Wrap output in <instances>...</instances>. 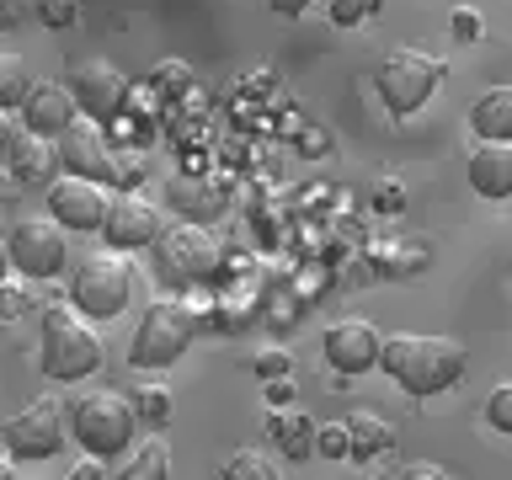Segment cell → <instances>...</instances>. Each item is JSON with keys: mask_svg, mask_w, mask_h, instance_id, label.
<instances>
[{"mask_svg": "<svg viewBox=\"0 0 512 480\" xmlns=\"http://www.w3.org/2000/svg\"><path fill=\"white\" fill-rule=\"evenodd\" d=\"M384 374H390L406 395L427 400V395H443L454 390L470 368V352H464L454 336H427V331H400V336H384V352H379Z\"/></svg>", "mask_w": 512, "mask_h": 480, "instance_id": "obj_1", "label": "cell"}, {"mask_svg": "<svg viewBox=\"0 0 512 480\" xmlns=\"http://www.w3.org/2000/svg\"><path fill=\"white\" fill-rule=\"evenodd\" d=\"M38 368L59 384H80L102 368V336L75 304H48L43 310V342H38Z\"/></svg>", "mask_w": 512, "mask_h": 480, "instance_id": "obj_2", "label": "cell"}, {"mask_svg": "<svg viewBox=\"0 0 512 480\" xmlns=\"http://www.w3.org/2000/svg\"><path fill=\"white\" fill-rule=\"evenodd\" d=\"M139 411L134 400L118 395V390H80L70 400V438L96 459H112V454H128L139 438Z\"/></svg>", "mask_w": 512, "mask_h": 480, "instance_id": "obj_3", "label": "cell"}, {"mask_svg": "<svg viewBox=\"0 0 512 480\" xmlns=\"http://www.w3.org/2000/svg\"><path fill=\"white\" fill-rule=\"evenodd\" d=\"M139 288V267H134V251H91L86 262L75 267L70 278V304L86 320H118L128 310V299H134Z\"/></svg>", "mask_w": 512, "mask_h": 480, "instance_id": "obj_4", "label": "cell"}, {"mask_svg": "<svg viewBox=\"0 0 512 480\" xmlns=\"http://www.w3.org/2000/svg\"><path fill=\"white\" fill-rule=\"evenodd\" d=\"M198 336V315L182 299H150L128 342V363L134 368H171Z\"/></svg>", "mask_w": 512, "mask_h": 480, "instance_id": "obj_5", "label": "cell"}, {"mask_svg": "<svg viewBox=\"0 0 512 480\" xmlns=\"http://www.w3.org/2000/svg\"><path fill=\"white\" fill-rule=\"evenodd\" d=\"M443 70L448 64L438 54H427V48H390L374 75V86L384 96V107L395 112V118H411L416 107H427V96L443 86Z\"/></svg>", "mask_w": 512, "mask_h": 480, "instance_id": "obj_6", "label": "cell"}, {"mask_svg": "<svg viewBox=\"0 0 512 480\" xmlns=\"http://www.w3.org/2000/svg\"><path fill=\"white\" fill-rule=\"evenodd\" d=\"M70 230L54 219V214H27V219H16L11 224V235H6V256H11V267L22 272V278L32 283H43V278H54V272H64V262H70V240H64Z\"/></svg>", "mask_w": 512, "mask_h": 480, "instance_id": "obj_7", "label": "cell"}, {"mask_svg": "<svg viewBox=\"0 0 512 480\" xmlns=\"http://www.w3.org/2000/svg\"><path fill=\"white\" fill-rule=\"evenodd\" d=\"M155 267H160V278L166 283H203V278H214V267H219V240L203 230V224H171V230H160L155 240Z\"/></svg>", "mask_w": 512, "mask_h": 480, "instance_id": "obj_8", "label": "cell"}, {"mask_svg": "<svg viewBox=\"0 0 512 480\" xmlns=\"http://www.w3.org/2000/svg\"><path fill=\"white\" fill-rule=\"evenodd\" d=\"M64 432H70V406H59V400H32L11 416L6 427H0V443H6L11 459H54Z\"/></svg>", "mask_w": 512, "mask_h": 480, "instance_id": "obj_9", "label": "cell"}, {"mask_svg": "<svg viewBox=\"0 0 512 480\" xmlns=\"http://www.w3.org/2000/svg\"><path fill=\"white\" fill-rule=\"evenodd\" d=\"M107 208H112V187L107 182H91V176H54L48 182V214H54L64 230H102L107 224Z\"/></svg>", "mask_w": 512, "mask_h": 480, "instance_id": "obj_10", "label": "cell"}, {"mask_svg": "<svg viewBox=\"0 0 512 480\" xmlns=\"http://www.w3.org/2000/svg\"><path fill=\"white\" fill-rule=\"evenodd\" d=\"M59 166L70 176H91V182H107V187L123 176L118 155H112V144H107V128L96 118H86V112L59 134Z\"/></svg>", "mask_w": 512, "mask_h": 480, "instance_id": "obj_11", "label": "cell"}, {"mask_svg": "<svg viewBox=\"0 0 512 480\" xmlns=\"http://www.w3.org/2000/svg\"><path fill=\"white\" fill-rule=\"evenodd\" d=\"M160 230H166V219H160V208L144 198V192H112V208H107V224H102L107 246L144 251L160 240Z\"/></svg>", "mask_w": 512, "mask_h": 480, "instance_id": "obj_12", "label": "cell"}, {"mask_svg": "<svg viewBox=\"0 0 512 480\" xmlns=\"http://www.w3.org/2000/svg\"><path fill=\"white\" fill-rule=\"evenodd\" d=\"M70 91H75V102H80V112H86V118L107 123V118H118L123 102H128V75L112 70L107 59H86V64H75Z\"/></svg>", "mask_w": 512, "mask_h": 480, "instance_id": "obj_13", "label": "cell"}, {"mask_svg": "<svg viewBox=\"0 0 512 480\" xmlns=\"http://www.w3.org/2000/svg\"><path fill=\"white\" fill-rule=\"evenodd\" d=\"M326 363L342 368V374H368V368H379V352H384V336L368 326L363 315H347L326 326Z\"/></svg>", "mask_w": 512, "mask_h": 480, "instance_id": "obj_14", "label": "cell"}, {"mask_svg": "<svg viewBox=\"0 0 512 480\" xmlns=\"http://www.w3.org/2000/svg\"><path fill=\"white\" fill-rule=\"evenodd\" d=\"M80 118V102L70 86H59V80H43V86H32V96L22 102V128L38 139H59L64 128Z\"/></svg>", "mask_w": 512, "mask_h": 480, "instance_id": "obj_15", "label": "cell"}, {"mask_svg": "<svg viewBox=\"0 0 512 480\" xmlns=\"http://www.w3.org/2000/svg\"><path fill=\"white\" fill-rule=\"evenodd\" d=\"M470 187L480 198H512V144H486L470 150Z\"/></svg>", "mask_w": 512, "mask_h": 480, "instance_id": "obj_16", "label": "cell"}, {"mask_svg": "<svg viewBox=\"0 0 512 480\" xmlns=\"http://www.w3.org/2000/svg\"><path fill=\"white\" fill-rule=\"evenodd\" d=\"M470 128H475V139H486V144H512V86L480 91L475 107H470Z\"/></svg>", "mask_w": 512, "mask_h": 480, "instance_id": "obj_17", "label": "cell"}, {"mask_svg": "<svg viewBox=\"0 0 512 480\" xmlns=\"http://www.w3.org/2000/svg\"><path fill=\"white\" fill-rule=\"evenodd\" d=\"M267 432H272V443H278L288 459H315V432H320V427H315L299 406H283V411L267 422Z\"/></svg>", "mask_w": 512, "mask_h": 480, "instance_id": "obj_18", "label": "cell"}, {"mask_svg": "<svg viewBox=\"0 0 512 480\" xmlns=\"http://www.w3.org/2000/svg\"><path fill=\"white\" fill-rule=\"evenodd\" d=\"M347 432H352V459H358V464L379 459L384 448L395 443V427H390V422H379L374 411H352V416H347Z\"/></svg>", "mask_w": 512, "mask_h": 480, "instance_id": "obj_19", "label": "cell"}, {"mask_svg": "<svg viewBox=\"0 0 512 480\" xmlns=\"http://www.w3.org/2000/svg\"><path fill=\"white\" fill-rule=\"evenodd\" d=\"M171 203L182 208V219H192V224L214 219L219 208H224V198L214 192V182H192V176H176V182H171Z\"/></svg>", "mask_w": 512, "mask_h": 480, "instance_id": "obj_20", "label": "cell"}, {"mask_svg": "<svg viewBox=\"0 0 512 480\" xmlns=\"http://www.w3.org/2000/svg\"><path fill=\"white\" fill-rule=\"evenodd\" d=\"M219 480H294V475H288V464H283V459L256 454V448H235V454L224 459Z\"/></svg>", "mask_w": 512, "mask_h": 480, "instance_id": "obj_21", "label": "cell"}, {"mask_svg": "<svg viewBox=\"0 0 512 480\" xmlns=\"http://www.w3.org/2000/svg\"><path fill=\"white\" fill-rule=\"evenodd\" d=\"M11 155H16V176H22V182H38V176H48L59 166V144H48L38 134H27L22 144H11Z\"/></svg>", "mask_w": 512, "mask_h": 480, "instance_id": "obj_22", "label": "cell"}, {"mask_svg": "<svg viewBox=\"0 0 512 480\" xmlns=\"http://www.w3.org/2000/svg\"><path fill=\"white\" fill-rule=\"evenodd\" d=\"M32 70H27V59L22 54H0V107L6 112H22V102L32 96Z\"/></svg>", "mask_w": 512, "mask_h": 480, "instance_id": "obj_23", "label": "cell"}, {"mask_svg": "<svg viewBox=\"0 0 512 480\" xmlns=\"http://www.w3.org/2000/svg\"><path fill=\"white\" fill-rule=\"evenodd\" d=\"M118 480H171V454H166V443L150 438L144 448H134V454H128V464L118 470Z\"/></svg>", "mask_w": 512, "mask_h": 480, "instance_id": "obj_24", "label": "cell"}, {"mask_svg": "<svg viewBox=\"0 0 512 480\" xmlns=\"http://www.w3.org/2000/svg\"><path fill=\"white\" fill-rule=\"evenodd\" d=\"M134 411H139L144 427L160 432V427L171 422V411H176L171 406V390H166V384H139V390H134Z\"/></svg>", "mask_w": 512, "mask_h": 480, "instance_id": "obj_25", "label": "cell"}, {"mask_svg": "<svg viewBox=\"0 0 512 480\" xmlns=\"http://www.w3.org/2000/svg\"><path fill=\"white\" fill-rule=\"evenodd\" d=\"M315 454L320 459H352V432H347V422H326L315 432Z\"/></svg>", "mask_w": 512, "mask_h": 480, "instance_id": "obj_26", "label": "cell"}, {"mask_svg": "<svg viewBox=\"0 0 512 480\" xmlns=\"http://www.w3.org/2000/svg\"><path fill=\"white\" fill-rule=\"evenodd\" d=\"M32 11H38V22H43L48 32H64V27H75L80 0H32Z\"/></svg>", "mask_w": 512, "mask_h": 480, "instance_id": "obj_27", "label": "cell"}, {"mask_svg": "<svg viewBox=\"0 0 512 480\" xmlns=\"http://www.w3.org/2000/svg\"><path fill=\"white\" fill-rule=\"evenodd\" d=\"M486 422L512 438V384H496V390L486 395Z\"/></svg>", "mask_w": 512, "mask_h": 480, "instance_id": "obj_28", "label": "cell"}, {"mask_svg": "<svg viewBox=\"0 0 512 480\" xmlns=\"http://www.w3.org/2000/svg\"><path fill=\"white\" fill-rule=\"evenodd\" d=\"M448 32H454L459 43H475L480 32H486V16H480L475 6H454V16H448Z\"/></svg>", "mask_w": 512, "mask_h": 480, "instance_id": "obj_29", "label": "cell"}, {"mask_svg": "<svg viewBox=\"0 0 512 480\" xmlns=\"http://www.w3.org/2000/svg\"><path fill=\"white\" fill-rule=\"evenodd\" d=\"M379 6H384V0H331V22L352 27V22H363V16H374Z\"/></svg>", "mask_w": 512, "mask_h": 480, "instance_id": "obj_30", "label": "cell"}, {"mask_svg": "<svg viewBox=\"0 0 512 480\" xmlns=\"http://www.w3.org/2000/svg\"><path fill=\"white\" fill-rule=\"evenodd\" d=\"M374 208L379 214H400V208H406V187H400L395 176H379L374 182Z\"/></svg>", "mask_w": 512, "mask_h": 480, "instance_id": "obj_31", "label": "cell"}, {"mask_svg": "<svg viewBox=\"0 0 512 480\" xmlns=\"http://www.w3.org/2000/svg\"><path fill=\"white\" fill-rule=\"evenodd\" d=\"M288 368H294V363H288V352H278V347H272V352H256V379H283L288 374Z\"/></svg>", "mask_w": 512, "mask_h": 480, "instance_id": "obj_32", "label": "cell"}, {"mask_svg": "<svg viewBox=\"0 0 512 480\" xmlns=\"http://www.w3.org/2000/svg\"><path fill=\"white\" fill-rule=\"evenodd\" d=\"M27 16H32V0H0V32L22 27Z\"/></svg>", "mask_w": 512, "mask_h": 480, "instance_id": "obj_33", "label": "cell"}, {"mask_svg": "<svg viewBox=\"0 0 512 480\" xmlns=\"http://www.w3.org/2000/svg\"><path fill=\"white\" fill-rule=\"evenodd\" d=\"M395 480H454L443 470V464H427V459H416V464H406V470H395Z\"/></svg>", "mask_w": 512, "mask_h": 480, "instance_id": "obj_34", "label": "cell"}, {"mask_svg": "<svg viewBox=\"0 0 512 480\" xmlns=\"http://www.w3.org/2000/svg\"><path fill=\"white\" fill-rule=\"evenodd\" d=\"M64 480H107V459H96V454H86V459H80V464H75V470L64 475Z\"/></svg>", "mask_w": 512, "mask_h": 480, "instance_id": "obj_35", "label": "cell"}, {"mask_svg": "<svg viewBox=\"0 0 512 480\" xmlns=\"http://www.w3.org/2000/svg\"><path fill=\"white\" fill-rule=\"evenodd\" d=\"M11 144H16V118H11L6 107H0V160L11 155Z\"/></svg>", "mask_w": 512, "mask_h": 480, "instance_id": "obj_36", "label": "cell"}, {"mask_svg": "<svg viewBox=\"0 0 512 480\" xmlns=\"http://www.w3.org/2000/svg\"><path fill=\"white\" fill-rule=\"evenodd\" d=\"M267 395H272V406H294V384H288V379H272Z\"/></svg>", "mask_w": 512, "mask_h": 480, "instance_id": "obj_37", "label": "cell"}, {"mask_svg": "<svg viewBox=\"0 0 512 480\" xmlns=\"http://www.w3.org/2000/svg\"><path fill=\"white\" fill-rule=\"evenodd\" d=\"M267 6L278 11V16H304V6H310V0H267Z\"/></svg>", "mask_w": 512, "mask_h": 480, "instance_id": "obj_38", "label": "cell"}, {"mask_svg": "<svg viewBox=\"0 0 512 480\" xmlns=\"http://www.w3.org/2000/svg\"><path fill=\"white\" fill-rule=\"evenodd\" d=\"M0 480H22V475H16V464H11V454H0Z\"/></svg>", "mask_w": 512, "mask_h": 480, "instance_id": "obj_39", "label": "cell"}]
</instances>
